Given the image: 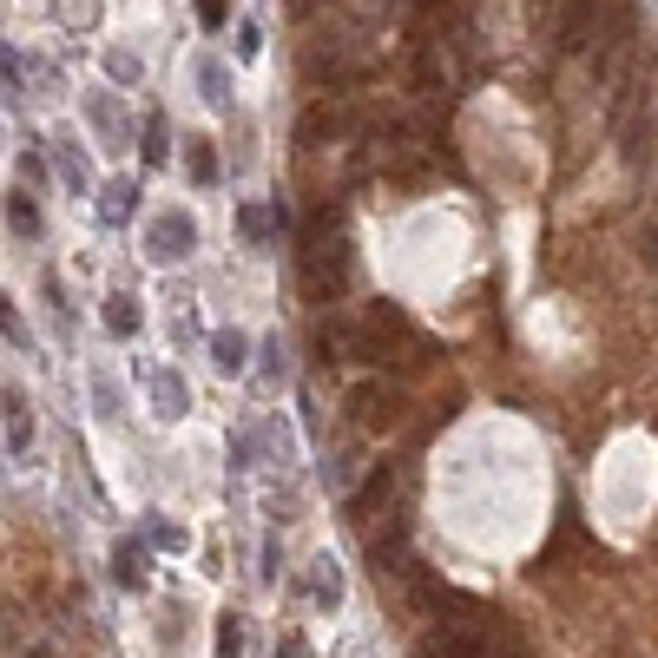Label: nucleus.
Wrapping results in <instances>:
<instances>
[{
  "label": "nucleus",
  "instance_id": "nucleus-6",
  "mask_svg": "<svg viewBox=\"0 0 658 658\" xmlns=\"http://www.w3.org/2000/svg\"><path fill=\"white\" fill-rule=\"evenodd\" d=\"M389 487H395V468L382 461V468L369 474V481H362L356 494H349V520H369V507H382V501H389Z\"/></svg>",
  "mask_w": 658,
  "mask_h": 658
},
{
  "label": "nucleus",
  "instance_id": "nucleus-13",
  "mask_svg": "<svg viewBox=\"0 0 658 658\" xmlns=\"http://www.w3.org/2000/svg\"><path fill=\"white\" fill-rule=\"evenodd\" d=\"M152 389H158V408H165V415H185V382L178 376H158Z\"/></svg>",
  "mask_w": 658,
  "mask_h": 658
},
{
  "label": "nucleus",
  "instance_id": "nucleus-1",
  "mask_svg": "<svg viewBox=\"0 0 658 658\" xmlns=\"http://www.w3.org/2000/svg\"><path fill=\"white\" fill-rule=\"evenodd\" d=\"M303 283H310V297L329 303V297H343V283H349V244L336 231H329V211H316V224L303 231Z\"/></svg>",
  "mask_w": 658,
  "mask_h": 658
},
{
  "label": "nucleus",
  "instance_id": "nucleus-10",
  "mask_svg": "<svg viewBox=\"0 0 658 658\" xmlns=\"http://www.w3.org/2000/svg\"><path fill=\"white\" fill-rule=\"evenodd\" d=\"M185 172L198 178V185H218V158H211V145H204V139L185 152Z\"/></svg>",
  "mask_w": 658,
  "mask_h": 658
},
{
  "label": "nucleus",
  "instance_id": "nucleus-21",
  "mask_svg": "<svg viewBox=\"0 0 658 658\" xmlns=\"http://www.w3.org/2000/svg\"><path fill=\"white\" fill-rule=\"evenodd\" d=\"M277 573H283V547L270 540V547H264V580H277Z\"/></svg>",
  "mask_w": 658,
  "mask_h": 658
},
{
  "label": "nucleus",
  "instance_id": "nucleus-9",
  "mask_svg": "<svg viewBox=\"0 0 658 658\" xmlns=\"http://www.w3.org/2000/svg\"><path fill=\"white\" fill-rule=\"evenodd\" d=\"M237 224H244V237H270V231H283V204H270V211L264 204H244Z\"/></svg>",
  "mask_w": 658,
  "mask_h": 658
},
{
  "label": "nucleus",
  "instance_id": "nucleus-3",
  "mask_svg": "<svg viewBox=\"0 0 658 658\" xmlns=\"http://www.w3.org/2000/svg\"><path fill=\"white\" fill-rule=\"evenodd\" d=\"M599 27H606V0H566L560 7V53H580L586 40H599Z\"/></svg>",
  "mask_w": 658,
  "mask_h": 658
},
{
  "label": "nucleus",
  "instance_id": "nucleus-2",
  "mask_svg": "<svg viewBox=\"0 0 658 658\" xmlns=\"http://www.w3.org/2000/svg\"><path fill=\"white\" fill-rule=\"evenodd\" d=\"M349 408H356V422L362 428H395L402 422V389H382V382H356L349 389Z\"/></svg>",
  "mask_w": 658,
  "mask_h": 658
},
{
  "label": "nucleus",
  "instance_id": "nucleus-23",
  "mask_svg": "<svg viewBox=\"0 0 658 658\" xmlns=\"http://www.w3.org/2000/svg\"><path fill=\"white\" fill-rule=\"evenodd\" d=\"M27 658H53V652H27Z\"/></svg>",
  "mask_w": 658,
  "mask_h": 658
},
{
  "label": "nucleus",
  "instance_id": "nucleus-12",
  "mask_svg": "<svg viewBox=\"0 0 658 658\" xmlns=\"http://www.w3.org/2000/svg\"><path fill=\"white\" fill-rule=\"evenodd\" d=\"M244 652V626H237V612H224L218 619V658H237Z\"/></svg>",
  "mask_w": 658,
  "mask_h": 658
},
{
  "label": "nucleus",
  "instance_id": "nucleus-4",
  "mask_svg": "<svg viewBox=\"0 0 658 658\" xmlns=\"http://www.w3.org/2000/svg\"><path fill=\"white\" fill-rule=\"evenodd\" d=\"M343 132H349V112L336 106L329 93H323V99H316V106L297 119V145H303V152H316L323 139H343Z\"/></svg>",
  "mask_w": 658,
  "mask_h": 658
},
{
  "label": "nucleus",
  "instance_id": "nucleus-7",
  "mask_svg": "<svg viewBox=\"0 0 658 658\" xmlns=\"http://www.w3.org/2000/svg\"><path fill=\"white\" fill-rule=\"evenodd\" d=\"M211 362H218L224 376H244V336H237V329L211 336Z\"/></svg>",
  "mask_w": 658,
  "mask_h": 658
},
{
  "label": "nucleus",
  "instance_id": "nucleus-8",
  "mask_svg": "<svg viewBox=\"0 0 658 658\" xmlns=\"http://www.w3.org/2000/svg\"><path fill=\"white\" fill-rule=\"evenodd\" d=\"M7 224H14L20 237H40V211H33L27 191H7Z\"/></svg>",
  "mask_w": 658,
  "mask_h": 658
},
{
  "label": "nucleus",
  "instance_id": "nucleus-18",
  "mask_svg": "<svg viewBox=\"0 0 658 658\" xmlns=\"http://www.w3.org/2000/svg\"><path fill=\"white\" fill-rule=\"evenodd\" d=\"M145 158H152V165H158V158H165V126H158V119H152V126H145Z\"/></svg>",
  "mask_w": 658,
  "mask_h": 658
},
{
  "label": "nucleus",
  "instance_id": "nucleus-20",
  "mask_svg": "<svg viewBox=\"0 0 658 658\" xmlns=\"http://www.w3.org/2000/svg\"><path fill=\"white\" fill-rule=\"evenodd\" d=\"M264 369H270V376H283V343H277V336L264 343Z\"/></svg>",
  "mask_w": 658,
  "mask_h": 658
},
{
  "label": "nucleus",
  "instance_id": "nucleus-22",
  "mask_svg": "<svg viewBox=\"0 0 658 658\" xmlns=\"http://www.w3.org/2000/svg\"><path fill=\"white\" fill-rule=\"evenodd\" d=\"M283 658H303V639H297V632H290V639H283Z\"/></svg>",
  "mask_w": 658,
  "mask_h": 658
},
{
  "label": "nucleus",
  "instance_id": "nucleus-11",
  "mask_svg": "<svg viewBox=\"0 0 658 658\" xmlns=\"http://www.w3.org/2000/svg\"><path fill=\"white\" fill-rule=\"evenodd\" d=\"M198 79H204V99H211V106H224V99H231V79L218 73V60H198Z\"/></svg>",
  "mask_w": 658,
  "mask_h": 658
},
{
  "label": "nucleus",
  "instance_id": "nucleus-15",
  "mask_svg": "<svg viewBox=\"0 0 658 658\" xmlns=\"http://www.w3.org/2000/svg\"><path fill=\"white\" fill-rule=\"evenodd\" d=\"M132 198H139L132 185H106V204H99V211H106V218H126V211H132Z\"/></svg>",
  "mask_w": 658,
  "mask_h": 658
},
{
  "label": "nucleus",
  "instance_id": "nucleus-14",
  "mask_svg": "<svg viewBox=\"0 0 658 658\" xmlns=\"http://www.w3.org/2000/svg\"><path fill=\"white\" fill-rule=\"evenodd\" d=\"M106 323L119 329V336H132V329H139V310H132V297H112V303H106Z\"/></svg>",
  "mask_w": 658,
  "mask_h": 658
},
{
  "label": "nucleus",
  "instance_id": "nucleus-19",
  "mask_svg": "<svg viewBox=\"0 0 658 658\" xmlns=\"http://www.w3.org/2000/svg\"><path fill=\"white\" fill-rule=\"evenodd\" d=\"M119 580H126V586H139V547H126V553H119Z\"/></svg>",
  "mask_w": 658,
  "mask_h": 658
},
{
  "label": "nucleus",
  "instance_id": "nucleus-5",
  "mask_svg": "<svg viewBox=\"0 0 658 658\" xmlns=\"http://www.w3.org/2000/svg\"><path fill=\"white\" fill-rule=\"evenodd\" d=\"M191 244H198V231H191L185 211H172V218L152 224V257H165V264H172V257H191Z\"/></svg>",
  "mask_w": 658,
  "mask_h": 658
},
{
  "label": "nucleus",
  "instance_id": "nucleus-17",
  "mask_svg": "<svg viewBox=\"0 0 658 658\" xmlns=\"http://www.w3.org/2000/svg\"><path fill=\"white\" fill-rule=\"evenodd\" d=\"M106 73H112V79H139V60H132V53H112Z\"/></svg>",
  "mask_w": 658,
  "mask_h": 658
},
{
  "label": "nucleus",
  "instance_id": "nucleus-16",
  "mask_svg": "<svg viewBox=\"0 0 658 658\" xmlns=\"http://www.w3.org/2000/svg\"><path fill=\"white\" fill-rule=\"evenodd\" d=\"M224 14H231V0H198V20H204V27H211V33L224 27Z\"/></svg>",
  "mask_w": 658,
  "mask_h": 658
}]
</instances>
